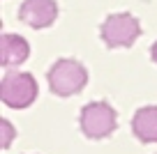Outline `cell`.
<instances>
[{
  "label": "cell",
  "instance_id": "cell-5",
  "mask_svg": "<svg viewBox=\"0 0 157 154\" xmlns=\"http://www.w3.org/2000/svg\"><path fill=\"white\" fill-rule=\"evenodd\" d=\"M56 16H58L56 0H23V5L19 7V19L35 30L49 28Z\"/></svg>",
  "mask_w": 157,
  "mask_h": 154
},
{
  "label": "cell",
  "instance_id": "cell-6",
  "mask_svg": "<svg viewBox=\"0 0 157 154\" xmlns=\"http://www.w3.org/2000/svg\"><path fill=\"white\" fill-rule=\"evenodd\" d=\"M28 55H30V46L23 37L10 32L0 37V62H2V67H16V64L25 62Z\"/></svg>",
  "mask_w": 157,
  "mask_h": 154
},
{
  "label": "cell",
  "instance_id": "cell-1",
  "mask_svg": "<svg viewBox=\"0 0 157 154\" xmlns=\"http://www.w3.org/2000/svg\"><path fill=\"white\" fill-rule=\"evenodd\" d=\"M49 87L58 97H72L86 87L88 83V72L78 60L63 58L49 69Z\"/></svg>",
  "mask_w": 157,
  "mask_h": 154
},
{
  "label": "cell",
  "instance_id": "cell-9",
  "mask_svg": "<svg viewBox=\"0 0 157 154\" xmlns=\"http://www.w3.org/2000/svg\"><path fill=\"white\" fill-rule=\"evenodd\" d=\"M150 55H152V60H155V62H157V42L152 44V48H150Z\"/></svg>",
  "mask_w": 157,
  "mask_h": 154
},
{
  "label": "cell",
  "instance_id": "cell-4",
  "mask_svg": "<svg viewBox=\"0 0 157 154\" xmlns=\"http://www.w3.org/2000/svg\"><path fill=\"white\" fill-rule=\"evenodd\" d=\"M102 39L109 48H120V46H132L141 35V23L132 14H111L102 23Z\"/></svg>",
  "mask_w": 157,
  "mask_h": 154
},
{
  "label": "cell",
  "instance_id": "cell-2",
  "mask_svg": "<svg viewBox=\"0 0 157 154\" xmlns=\"http://www.w3.org/2000/svg\"><path fill=\"white\" fill-rule=\"evenodd\" d=\"M0 99L10 108H28L37 99V81L28 72H7L0 81Z\"/></svg>",
  "mask_w": 157,
  "mask_h": 154
},
{
  "label": "cell",
  "instance_id": "cell-7",
  "mask_svg": "<svg viewBox=\"0 0 157 154\" xmlns=\"http://www.w3.org/2000/svg\"><path fill=\"white\" fill-rule=\"evenodd\" d=\"M132 131L141 143H157V106L139 108L132 120Z\"/></svg>",
  "mask_w": 157,
  "mask_h": 154
},
{
  "label": "cell",
  "instance_id": "cell-8",
  "mask_svg": "<svg viewBox=\"0 0 157 154\" xmlns=\"http://www.w3.org/2000/svg\"><path fill=\"white\" fill-rule=\"evenodd\" d=\"M14 136H16V131H14V127H12V122L2 117V120H0V147L7 149L12 145V140H14Z\"/></svg>",
  "mask_w": 157,
  "mask_h": 154
},
{
  "label": "cell",
  "instance_id": "cell-3",
  "mask_svg": "<svg viewBox=\"0 0 157 154\" xmlns=\"http://www.w3.org/2000/svg\"><path fill=\"white\" fill-rule=\"evenodd\" d=\"M78 122H81V131L88 138L99 140V138H106V136H111L116 131L118 113L109 106L106 101H93V104L83 106Z\"/></svg>",
  "mask_w": 157,
  "mask_h": 154
}]
</instances>
